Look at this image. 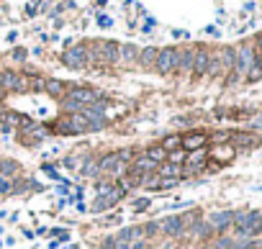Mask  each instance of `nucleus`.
<instances>
[{"mask_svg": "<svg viewBox=\"0 0 262 249\" xmlns=\"http://www.w3.org/2000/svg\"><path fill=\"white\" fill-rule=\"evenodd\" d=\"M231 223H234V213H231V211L213 213V216H211V221H208V226H211V229H218V231H221V229H226V226H231Z\"/></svg>", "mask_w": 262, "mask_h": 249, "instance_id": "1a4fd4ad", "label": "nucleus"}, {"mask_svg": "<svg viewBox=\"0 0 262 249\" xmlns=\"http://www.w3.org/2000/svg\"><path fill=\"white\" fill-rule=\"evenodd\" d=\"M172 36H175V39H188V31H180V29H175V31H172Z\"/></svg>", "mask_w": 262, "mask_h": 249, "instance_id": "c756f323", "label": "nucleus"}, {"mask_svg": "<svg viewBox=\"0 0 262 249\" xmlns=\"http://www.w3.org/2000/svg\"><path fill=\"white\" fill-rule=\"evenodd\" d=\"M149 208V198H137L134 200V211H147Z\"/></svg>", "mask_w": 262, "mask_h": 249, "instance_id": "bb28decb", "label": "nucleus"}, {"mask_svg": "<svg viewBox=\"0 0 262 249\" xmlns=\"http://www.w3.org/2000/svg\"><path fill=\"white\" fill-rule=\"evenodd\" d=\"M155 231H160V223H157V221H152V223L147 226V229H144V236H149V234H155Z\"/></svg>", "mask_w": 262, "mask_h": 249, "instance_id": "cd10ccee", "label": "nucleus"}, {"mask_svg": "<svg viewBox=\"0 0 262 249\" xmlns=\"http://www.w3.org/2000/svg\"><path fill=\"white\" fill-rule=\"evenodd\" d=\"M160 165L157 162H152L149 157H137L134 165H131V172H137V175H149V172H155Z\"/></svg>", "mask_w": 262, "mask_h": 249, "instance_id": "6e6552de", "label": "nucleus"}, {"mask_svg": "<svg viewBox=\"0 0 262 249\" xmlns=\"http://www.w3.org/2000/svg\"><path fill=\"white\" fill-rule=\"evenodd\" d=\"M193 57H195V52H190V49L178 52V70H193Z\"/></svg>", "mask_w": 262, "mask_h": 249, "instance_id": "2eb2a0df", "label": "nucleus"}, {"mask_svg": "<svg viewBox=\"0 0 262 249\" xmlns=\"http://www.w3.org/2000/svg\"><path fill=\"white\" fill-rule=\"evenodd\" d=\"M139 59V47L137 44H123L121 47V52H118V62H137Z\"/></svg>", "mask_w": 262, "mask_h": 249, "instance_id": "9b49d317", "label": "nucleus"}, {"mask_svg": "<svg viewBox=\"0 0 262 249\" xmlns=\"http://www.w3.org/2000/svg\"><path fill=\"white\" fill-rule=\"evenodd\" d=\"M259 49H262V36H259Z\"/></svg>", "mask_w": 262, "mask_h": 249, "instance_id": "473e14b6", "label": "nucleus"}, {"mask_svg": "<svg viewBox=\"0 0 262 249\" xmlns=\"http://www.w3.org/2000/svg\"><path fill=\"white\" fill-rule=\"evenodd\" d=\"M167 157H170V160H172L175 165H180V160H183V157H185V154H183V152H170Z\"/></svg>", "mask_w": 262, "mask_h": 249, "instance_id": "c85d7f7f", "label": "nucleus"}, {"mask_svg": "<svg viewBox=\"0 0 262 249\" xmlns=\"http://www.w3.org/2000/svg\"><path fill=\"white\" fill-rule=\"evenodd\" d=\"M157 54H160V49L147 47V49H142V52H139V62H142L144 67H152V64L157 62Z\"/></svg>", "mask_w": 262, "mask_h": 249, "instance_id": "ddd939ff", "label": "nucleus"}, {"mask_svg": "<svg viewBox=\"0 0 262 249\" xmlns=\"http://www.w3.org/2000/svg\"><path fill=\"white\" fill-rule=\"evenodd\" d=\"M208 62H211V57L206 52H195V57H193V72L195 75H206L208 72Z\"/></svg>", "mask_w": 262, "mask_h": 249, "instance_id": "9d476101", "label": "nucleus"}, {"mask_svg": "<svg viewBox=\"0 0 262 249\" xmlns=\"http://www.w3.org/2000/svg\"><path fill=\"white\" fill-rule=\"evenodd\" d=\"M160 229H162L165 234H180V231L185 229V218H183V216H172V218H165V221L160 223Z\"/></svg>", "mask_w": 262, "mask_h": 249, "instance_id": "0eeeda50", "label": "nucleus"}, {"mask_svg": "<svg viewBox=\"0 0 262 249\" xmlns=\"http://www.w3.org/2000/svg\"><path fill=\"white\" fill-rule=\"evenodd\" d=\"M62 62L67 64L70 70H80V67H85V64H87V49H85V47H72V49L64 52Z\"/></svg>", "mask_w": 262, "mask_h": 249, "instance_id": "7ed1b4c3", "label": "nucleus"}, {"mask_svg": "<svg viewBox=\"0 0 262 249\" xmlns=\"http://www.w3.org/2000/svg\"><path fill=\"white\" fill-rule=\"evenodd\" d=\"M13 57H16V59H26V49H16Z\"/></svg>", "mask_w": 262, "mask_h": 249, "instance_id": "7c9ffc66", "label": "nucleus"}, {"mask_svg": "<svg viewBox=\"0 0 262 249\" xmlns=\"http://www.w3.org/2000/svg\"><path fill=\"white\" fill-rule=\"evenodd\" d=\"M108 208H113V206H111V203H108L105 198H100V195L95 198V203L90 206V211H93V213H100V211H108Z\"/></svg>", "mask_w": 262, "mask_h": 249, "instance_id": "412c9836", "label": "nucleus"}, {"mask_svg": "<svg viewBox=\"0 0 262 249\" xmlns=\"http://www.w3.org/2000/svg\"><path fill=\"white\" fill-rule=\"evenodd\" d=\"M98 129H103V126L90 123V121L82 116V113H72L70 118H64V121L57 126L59 134H85V131H98Z\"/></svg>", "mask_w": 262, "mask_h": 249, "instance_id": "f257e3e1", "label": "nucleus"}, {"mask_svg": "<svg viewBox=\"0 0 262 249\" xmlns=\"http://www.w3.org/2000/svg\"><path fill=\"white\" fill-rule=\"evenodd\" d=\"M98 26H100V29H111V26H113V18L108 16V13H100V16H98Z\"/></svg>", "mask_w": 262, "mask_h": 249, "instance_id": "393cba45", "label": "nucleus"}, {"mask_svg": "<svg viewBox=\"0 0 262 249\" xmlns=\"http://www.w3.org/2000/svg\"><path fill=\"white\" fill-rule=\"evenodd\" d=\"M16 172H18V162H11V160H0V175L11 177V175H16Z\"/></svg>", "mask_w": 262, "mask_h": 249, "instance_id": "6ab92c4d", "label": "nucleus"}, {"mask_svg": "<svg viewBox=\"0 0 262 249\" xmlns=\"http://www.w3.org/2000/svg\"><path fill=\"white\" fill-rule=\"evenodd\" d=\"M231 139H236V144H242V147L257 144V137H252V134H231Z\"/></svg>", "mask_w": 262, "mask_h": 249, "instance_id": "aec40b11", "label": "nucleus"}, {"mask_svg": "<svg viewBox=\"0 0 262 249\" xmlns=\"http://www.w3.org/2000/svg\"><path fill=\"white\" fill-rule=\"evenodd\" d=\"M0 87H3V90H26V82L16 72H3V75H0Z\"/></svg>", "mask_w": 262, "mask_h": 249, "instance_id": "423d86ee", "label": "nucleus"}, {"mask_svg": "<svg viewBox=\"0 0 262 249\" xmlns=\"http://www.w3.org/2000/svg\"><path fill=\"white\" fill-rule=\"evenodd\" d=\"M213 154L218 157V160H231V157H234V147H216Z\"/></svg>", "mask_w": 262, "mask_h": 249, "instance_id": "4be33fe9", "label": "nucleus"}, {"mask_svg": "<svg viewBox=\"0 0 262 249\" xmlns=\"http://www.w3.org/2000/svg\"><path fill=\"white\" fill-rule=\"evenodd\" d=\"M180 144H183V139H180V137H175V134H172V137H167V139H165L160 147H162V149L170 154V152H175V149H178Z\"/></svg>", "mask_w": 262, "mask_h": 249, "instance_id": "a211bd4d", "label": "nucleus"}, {"mask_svg": "<svg viewBox=\"0 0 262 249\" xmlns=\"http://www.w3.org/2000/svg\"><path fill=\"white\" fill-rule=\"evenodd\" d=\"M11 190H13V185H11V177L0 175V193H11Z\"/></svg>", "mask_w": 262, "mask_h": 249, "instance_id": "a878e982", "label": "nucleus"}, {"mask_svg": "<svg viewBox=\"0 0 262 249\" xmlns=\"http://www.w3.org/2000/svg\"><path fill=\"white\" fill-rule=\"evenodd\" d=\"M157 175H160V177H180V175H183V167L175 165V162H170V165L157 167Z\"/></svg>", "mask_w": 262, "mask_h": 249, "instance_id": "4468645a", "label": "nucleus"}, {"mask_svg": "<svg viewBox=\"0 0 262 249\" xmlns=\"http://www.w3.org/2000/svg\"><path fill=\"white\" fill-rule=\"evenodd\" d=\"M144 157H149L152 162H157V165H160V162H165V160H167V152H165V149L157 144V147H149Z\"/></svg>", "mask_w": 262, "mask_h": 249, "instance_id": "dca6fc26", "label": "nucleus"}, {"mask_svg": "<svg viewBox=\"0 0 262 249\" xmlns=\"http://www.w3.org/2000/svg\"><path fill=\"white\" fill-rule=\"evenodd\" d=\"M0 98H3V87H0Z\"/></svg>", "mask_w": 262, "mask_h": 249, "instance_id": "72a5a7b5", "label": "nucleus"}, {"mask_svg": "<svg viewBox=\"0 0 262 249\" xmlns=\"http://www.w3.org/2000/svg\"><path fill=\"white\" fill-rule=\"evenodd\" d=\"M203 144H206V137H203V134H190V137H185V139H183V147H185L188 152L203 149Z\"/></svg>", "mask_w": 262, "mask_h": 249, "instance_id": "f8f14e48", "label": "nucleus"}, {"mask_svg": "<svg viewBox=\"0 0 262 249\" xmlns=\"http://www.w3.org/2000/svg\"><path fill=\"white\" fill-rule=\"evenodd\" d=\"M247 77H249V80H252V82H254V80H259V77H262V64H259V62H254V64H252V67H249V72H247Z\"/></svg>", "mask_w": 262, "mask_h": 249, "instance_id": "b1692460", "label": "nucleus"}, {"mask_svg": "<svg viewBox=\"0 0 262 249\" xmlns=\"http://www.w3.org/2000/svg\"><path fill=\"white\" fill-rule=\"evenodd\" d=\"M52 234H54V241H57V244H64V241H70V231H67V229H54Z\"/></svg>", "mask_w": 262, "mask_h": 249, "instance_id": "5701e85b", "label": "nucleus"}, {"mask_svg": "<svg viewBox=\"0 0 262 249\" xmlns=\"http://www.w3.org/2000/svg\"><path fill=\"white\" fill-rule=\"evenodd\" d=\"M118 52H121V47L116 41H100L98 47H95V57H100L103 62H118Z\"/></svg>", "mask_w": 262, "mask_h": 249, "instance_id": "39448f33", "label": "nucleus"}, {"mask_svg": "<svg viewBox=\"0 0 262 249\" xmlns=\"http://www.w3.org/2000/svg\"><path fill=\"white\" fill-rule=\"evenodd\" d=\"M105 3H108V0H98V6H100V8H103V6H105Z\"/></svg>", "mask_w": 262, "mask_h": 249, "instance_id": "2f4dec72", "label": "nucleus"}, {"mask_svg": "<svg viewBox=\"0 0 262 249\" xmlns=\"http://www.w3.org/2000/svg\"><path fill=\"white\" fill-rule=\"evenodd\" d=\"M155 67H157L162 75H167V72H172V70H178V49H172V47L162 49V52L157 54Z\"/></svg>", "mask_w": 262, "mask_h": 249, "instance_id": "f03ea898", "label": "nucleus"}, {"mask_svg": "<svg viewBox=\"0 0 262 249\" xmlns=\"http://www.w3.org/2000/svg\"><path fill=\"white\" fill-rule=\"evenodd\" d=\"M44 90H47L49 95H54V98L64 95V85L59 80H47V82H44Z\"/></svg>", "mask_w": 262, "mask_h": 249, "instance_id": "f3484780", "label": "nucleus"}, {"mask_svg": "<svg viewBox=\"0 0 262 249\" xmlns=\"http://www.w3.org/2000/svg\"><path fill=\"white\" fill-rule=\"evenodd\" d=\"M254 64V52L252 47H242L234 54V67H236V75H247L249 67Z\"/></svg>", "mask_w": 262, "mask_h": 249, "instance_id": "20e7f679", "label": "nucleus"}]
</instances>
